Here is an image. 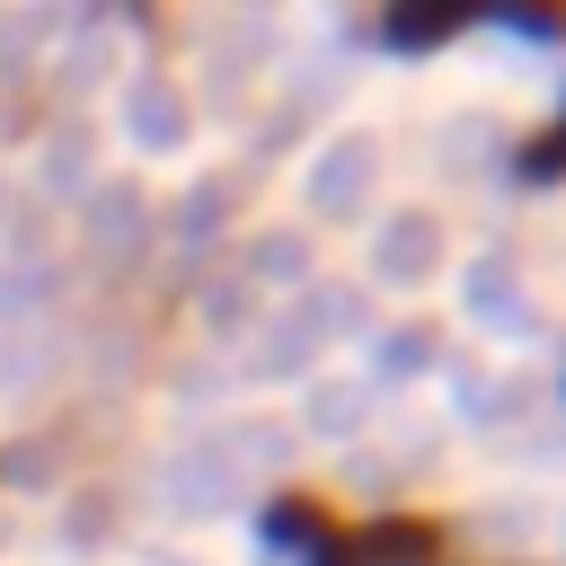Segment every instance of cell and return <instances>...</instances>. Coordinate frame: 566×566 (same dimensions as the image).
<instances>
[]
</instances>
